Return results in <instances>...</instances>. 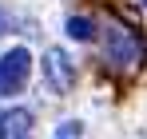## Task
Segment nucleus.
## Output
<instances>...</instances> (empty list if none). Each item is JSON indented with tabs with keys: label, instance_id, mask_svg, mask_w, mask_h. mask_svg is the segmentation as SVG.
<instances>
[{
	"label": "nucleus",
	"instance_id": "nucleus-1",
	"mask_svg": "<svg viewBox=\"0 0 147 139\" xmlns=\"http://www.w3.org/2000/svg\"><path fill=\"white\" fill-rule=\"evenodd\" d=\"M28 72H32V56H28V48H8V52L0 56V95L24 92Z\"/></svg>",
	"mask_w": 147,
	"mask_h": 139
},
{
	"label": "nucleus",
	"instance_id": "nucleus-2",
	"mask_svg": "<svg viewBox=\"0 0 147 139\" xmlns=\"http://www.w3.org/2000/svg\"><path fill=\"white\" fill-rule=\"evenodd\" d=\"M40 68H44V84H48L56 95H68V92L76 88V64L68 60L64 48H48Z\"/></svg>",
	"mask_w": 147,
	"mask_h": 139
},
{
	"label": "nucleus",
	"instance_id": "nucleus-3",
	"mask_svg": "<svg viewBox=\"0 0 147 139\" xmlns=\"http://www.w3.org/2000/svg\"><path fill=\"white\" fill-rule=\"evenodd\" d=\"M103 56H107V64H115V68H131V64L139 60V36L127 32V28H107Z\"/></svg>",
	"mask_w": 147,
	"mask_h": 139
},
{
	"label": "nucleus",
	"instance_id": "nucleus-4",
	"mask_svg": "<svg viewBox=\"0 0 147 139\" xmlns=\"http://www.w3.org/2000/svg\"><path fill=\"white\" fill-rule=\"evenodd\" d=\"M0 139H32V111L12 107L0 115Z\"/></svg>",
	"mask_w": 147,
	"mask_h": 139
},
{
	"label": "nucleus",
	"instance_id": "nucleus-5",
	"mask_svg": "<svg viewBox=\"0 0 147 139\" xmlns=\"http://www.w3.org/2000/svg\"><path fill=\"white\" fill-rule=\"evenodd\" d=\"M68 36L80 40V44H88V40L96 36V24L88 20V16H68Z\"/></svg>",
	"mask_w": 147,
	"mask_h": 139
},
{
	"label": "nucleus",
	"instance_id": "nucleus-6",
	"mask_svg": "<svg viewBox=\"0 0 147 139\" xmlns=\"http://www.w3.org/2000/svg\"><path fill=\"white\" fill-rule=\"evenodd\" d=\"M80 135H84V127L68 119V123H60V127H56V135H52V139H80Z\"/></svg>",
	"mask_w": 147,
	"mask_h": 139
},
{
	"label": "nucleus",
	"instance_id": "nucleus-7",
	"mask_svg": "<svg viewBox=\"0 0 147 139\" xmlns=\"http://www.w3.org/2000/svg\"><path fill=\"white\" fill-rule=\"evenodd\" d=\"M143 4H147V0H143Z\"/></svg>",
	"mask_w": 147,
	"mask_h": 139
}]
</instances>
